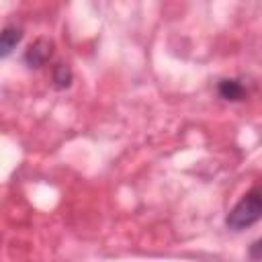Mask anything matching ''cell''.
I'll return each instance as SVG.
<instances>
[{
    "label": "cell",
    "mask_w": 262,
    "mask_h": 262,
    "mask_svg": "<svg viewBox=\"0 0 262 262\" xmlns=\"http://www.w3.org/2000/svg\"><path fill=\"white\" fill-rule=\"evenodd\" d=\"M217 92H219V96L221 98H225V100H242L244 96H246V88H244V84L239 82V80H235V78H225V80H221L219 84H217Z\"/></svg>",
    "instance_id": "obj_4"
},
{
    "label": "cell",
    "mask_w": 262,
    "mask_h": 262,
    "mask_svg": "<svg viewBox=\"0 0 262 262\" xmlns=\"http://www.w3.org/2000/svg\"><path fill=\"white\" fill-rule=\"evenodd\" d=\"M51 53H53V43L49 39L41 37L35 43H31L29 49L25 51V63L29 68H41L51 57Z\"/></svg>",
    "instance_id": "obj_2"
},
{
    "label": "cell",
    "mask_w": 262,
    "mask_h": 262,
    "mask_svg": "<svg viewBox=\"0 0 262 262\" xmlns=\"http://www.w3.org/2000/svg\"><path fill=\"white\" fill-rule=\"evenodd\" d=\"M248 256L254 262H262V237H258L256 242H252V246L248 250Z\"/></svg>",
    "instance_id": "obj_6"
},
{
    "label": "cell",
    "mask_w": 262,
    "mask_h": 262,
    "mask_svg": "<svg viewBox=\"0 0 262 262\" xmlns=\"http://www.w3.org/2000/svg\"><path fill=\"white\" fill-rule=\"evenodd\" d=\"M260 219H262V188H254L233 205V209L225 217V225L233 231H242L252 227Z\"/></svg>",
    "instance_id": "obj_1"
},
{
    "label": "cell",
    "mask_w": 262,
    "mask_h": 262,
    "mask_svg": "<svg viewBox=\"0 0 262 262\" xmlns=\"http://www.w3.org/2000/svg\"><path fill=\"white\" fill-rule=\"evenodd\" d=\"M53 82H55V88H59V90H63V88L70 86V82H72V70H70L68 63H57L53 68Z\"/></svg>",
    "instance_id": "obj_5"
},
{
    "label": "cell",
    "mask_w": 262,
    "mask_h": 262,
    "mask_svg": "<svg viewBox=\"0 0 262 262\" xmlns=\"http://www.w3.org/2000/svg\"><path fill=\"white\" fill-rule=\"evenodd\" d=\"M20 39H23V29L16 25H6L0 35V55L8 57L10 51L20 43Z\"/></svg>",
    "instance_id": "obj_3"
}]
</instances>
